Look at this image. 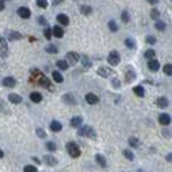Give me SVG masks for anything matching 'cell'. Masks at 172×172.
Here are the masks:
<instances>
[{
  "label": "cell",
  "mask_w": 172,
  "mask_h": 172,
  "mask_svg": "<svg viewBox=\"0 0 172 172\" xmlns=\"http://www.w3.org/2000/svg\"><path fill=\"white\" fill-rule=\"evenodd\" d=\"M146 43L147 44H150V45H154L156 43V38L154 36H147L146 37Z\"/></svg>",
  "instance_id": "43"
},
{
  "label": "cell",
  "mask_w": 172,
  "mask_h": 172,
  "mask_svg": "<svg viewBox=\"0 0 172 172\" xmlns=\"http://www.w3.org/2000/svg\"><path fill=\"white\" fill-rule=\"evenodd\" d=\"M121 17H122V21H123L124 23H128V22H130V14H128V11H123Z\"/></svg>",
  "instance_id": "36"
},
{
  "label": "cell",
  "mask_w": 172,
  "mask_h": 172,
  "mask_svg": "<svg viewBox=\"0 0 172 172\" xmlns=\"http://www.w3.org/2000/svg\"><path fill=\"white\" fill-rule=\"evenodd\" d=\"M108 26H109V30H111L113 32L118 31V26H117V23H116L115 21H109Z\"/></svg>",
  "instance_id": "33"
},
{
  "label": "cell",
  "mask_w": 172,
  "mask_h": 172,
  "mask_svg": "<svg viewBox=\"0 0 172 172\" xmlns=\"http://www.w3.org/2000/svg\"><path fill=\"white\" fill-rule=\"evenodd\" d=\"M67 60L70 64H76L79 61V54L76 52H68L67 53Z\"/></svg>",
  "instance_id": "5"
},
{
  "label": "cell",
  "mask_w": 172,
  "mask_h": 172,
  "mask_svg": "<svg viewBox=\"0 0 172 172\" xmlns=\"http://www.w3.org/2000/svg\"><path fill=\"white\" fill-rule=\"evenodd\" d=\"M56 21L62 26H68L69 24V17L65 14H59L56 16Z\"/></svg>",
  "instance_id": "15"
},
{
  "label": "cell",
  "mask_w": 172,
  "mask_h": 172,
  "mask_svg": "<svg viewBox=\"0 0 172 172\" xmlns=\"http://www.w3.org/2000/svg\"><path fill=\"white\" fill-rule=\"evenodd\" d=\"M148 68H149V70L150 71H157L159 69V62L157 60H155V59H152L149 62H148Z\"/></svg>",
  "instance_id": "14"
},
{
  "label": "cell",
  "mask_w": 172,
  "mask_h": 172,
  "mask_svg": "<svg viewBox=\"0 0 172 172\" xmlns=\"http://www.w3.org/2000/svg\"><path fill=\"white\" fill-rule=\"evenodd\" d=\"M37 5L40 8H46V7L48 6V1L47 0H37Z\"/></svg>",
  "instance_id": "41"
},
{
  "label": "cell",
  "mask_w": 172,
  "mask_h": 172,
  "mask_svg": "<svg viewBox=\"0 0 172 172\" xmlns=\"http://www.w3.org/2000/svg\"><path fill=\"white\" fill-rule=\"evenodd\" d=\"M166 159H167V162H171V154H169V155L166 156Z\"/></svg>",
  "instance_id": "50"
},
{
  "label": "cell",
  "mask_w": 172,
  "mask_h": 172,
  "mask_svg": "<svg viewBox=\"0 0 172 172\" xmlns=\"http://www.w3.org/2000/svg\"><path fill=\"white\" fill-rule=\"evenodd\" d=\"M46 148L50 150V152H55L56 150V145L53 142V141H48L46 143Z\"/></svg>",
  "instance_id": "37"
},
{
  "label": "cell",
  "mask_w": 172,
  "mask_h": 172,
  "mask_svg": "<svg viewBox=\"0 0 172 172\" xmlns=\"http://www.w3.org/2000/svg\"><path fill=\"white\" fill-rule=\"evenodd\" d=\"M8 100L12 103H14V104H19V103L22 102V98H21V95L16 94V93H12V94L8 95Z\"/></svg>",
  "instance_id": "19"
},
{
  "label": "cell",
  "mask_w": 172,
  "mask_h": 172,
  "mask_svg": "<svg viewBox=\"0 0 172 172\" xmlns=\"http://www.w3.org/2000/svg\"><path fill=\"white\" fill-rule=\"evenodd\" d=\"M5 9V2L4 0H0V11H4Z\"/></svg>",
  "instance_id": "48"
},
{
  "label": "cell",
  "mask_w": 172,
  "mask_h": 172,
  "mask_svg": "<svg viewBox=\"0 0 172 172\" xmlns=\"http://www.w3.org/2000/svg\"><path fill=\"white\" fill-rule=\"evenodd\" d=\"M24 172H38V170L33 165H26L24 166Z\"/></svg>",
  "instance_id": "42"
},
{
  "label": "cell",
  "mask_w": 172,
  "mask_h": 172,
  "mask_svg": "<svg viewBox=\"0 0 172 172\" xmlns=\"http://www.w3.org/2000/svg\"><path fill=\"white\" fill-rule=\"evenodd\" d=\"M50 128H51L53 132H59V131L62 130V124L57 121H53L51 123V125H50Z\"/></svg>",
  "instance_id": "23"
},
{
  "label": "cell",
  "mask_w": 172,
  "mask_h": 172,
  "mask_svg": "<svg viewBox=\"0 0 172 172\" xmlns=\"http://www.w3.org/2000/svg\"><path fill=\"white\" fill-rule=\"evenodd\" d=\"M0 55L2 57H6L8 55V46H7V41L4 37L0 36Z\"/></svg>",
  "instance_id": "4"
},
{
  "label": "cell",
  "mask_w": 172,
  "mask_h": 172,
  "mask_svg": "<svg viewBox=\"0 0 172 172\" xmlns=\"http://www.w3.org/2000/svg\"><path fill=\"white\" fill-rule=\"evenodd\" d=\"M85 100H86V102H87L89 104H96L98 102L100 101L99 96L95 95L94 93H87L86 96H85Z\"/></svg>",
  "instance_id": "8"
},
{
  "label": "cell",
  "mask_w": 172,
  "mask_h": 172,
  "mask_svg": "<svg viewBox=\"0 0 172 172\" xmlns=\"http://www.w3.org/2000/svg\"><path fill=\"white\" fill-rule=\"evenodd\" d=\"M82 123H83V118L79 117V116H75V117H72L70 119V126H72V128H79L82 125Z\"/></svg>",
  "instance_id": "13"
},
{
  "label": "cell",
  "mask_w": 172,
  "mask_h": 172,
  "mask_svg": "<svg viewBox=\"0 0 172 172\" xmlns=\"http://www.w3.org/2000/svg\"><path fill=\"white\" fill-rule=\"evenodd\" d=\"M96 72H98V75H100V76L103 77V78H108V77L113 74V70H111L110 68H108V67H100V68L96 70Z\"/></svg>",
  "instance_id": "6"
},
{
  "label": "cell",
  "mask_w": 172,
  "mask_h": 172,
  "mask_svg": "<svg viewBox=\"0 0 172 172\" xmlns=\"http://www.w3.org/2000/svg\"><path fill=\"white\" fill-rule=\"evenodd\" d=\"M2 85H4L5 87H9V89L15 87L16 79H15L14 77H6V78H4V80H2Z\"/></svg>",
  "instance_id": "9"
},
{
  "label": "cell",
  "mask_w": 172,
  "mask_h": 172,
  "mask_svg": "<svg viewBox=\"0 0 172 172\" xmlns=\"http://www.w3.org/2000/svg\"><path fill=\"white\" fill-rule=\"evenodd\" d=\"M36 133H37V135H38L39 138H46V132H45L43 128H37L36 130Z\"/></svg>",
  "instance_id": "44"
},
{
  "label": "cell",
  "mask_w": 172,
  "mask_h": 172,
  "mask_svg": "<svg viewBox=\"0 0 172 172\" xmlns=\"http://www.w3.org/2000/svg\"><path fill=\"white\" fill-rule=\"evenodd\" d=\"M22 39V35L17 31H9L8 32V40H20Z\"/></svg>",
  "instance_id": "22"
},
{
  "label": "cell",
  "mask_w": 172,
  "mask_h": 172,
  "mask_svg": "<svg viewBox=\"0 0 172 172\" xmlns=\"http://www.w3.org/2000/svg\"><path fill=\"white\" fill-rule=\"evenodd\" d=\"M78 135L80 137H87V138H95V132L92 128H89L87 125H84L78 130Z\"/></svg>",
  "instance_id": "2"
},
{
  "label": "cell",
  "mask_w": 172,
  "mask_h": 172,
  "mask_svg": "<svg viewBox=\"0 0 172 172\" xmlns=\"http://www.w3.org/2000/svg\"><path fill=\"white\" fill-rule=\"evenodd\" d=\"M95 161L98 162V164L100 166H102V167H106V166H107V161L104 158V156L101 155V154H96Z\"/></svg>",
  "instance_id": "21"
},
{
  "label": "cell",
  "mask_w": 172,
  "mask_h": 172,
  "mask_svg": "<svg viewBox=\"0 0 172 172\" xmlns=\"http://www.w3.org/2000/svg\"><path fill=\"white\" fill-rule=\"evenodd\" d=\"M107 60H108L110 65L115 67V65H118V64L121 63V55H119V53L117 51H111L109 53Z\"/></svg>",
  "instance_id": "3"
},
{
  "label": "cell",
  "mask_w": 172,
  "mask_h": 172,
  "mask_svg": "<svg viewBox=\"0 0 172 172\" xmlns=\"http://www.w3.org/2000/svg\"><path fill=\"white\" fill-rule=\"evenodd\" d=\"M67 152L74 158L79 157L80 154H82V152H80V149H79V147H78V145H77L76 142H68L67 143Z\"/></svg>",
  "instance_id": "1"
},
{
  "label": "cell",
  "mask_w": 172,
  "mask_h": 172,
  "mask_svg": "<svg viewBox=\"0 0 172 172\" xmlns=\"http://www.w3.org/2000/svg\"><path fill=\"white\" fill-rule=\"evenodd\" d=\"M147 1H148L150 5H156V4H158L159 0H147Z\"/></svg>",
  "instance_id": "49"
},
{
  "label": "cell",
  "mask_w": 172,
  "mask_h": 172,
  "mask_svg": "<svg viewBox=\"0 0 172 172\" xmlns=\"http://www.w3.org/2000/svg\"><path fill=\"white\" fill-rule=\"evenodd\" d=\"M1 157H4V152L0 149V158H1Z\"/></svg>",
  "instance_id": "51"
},
{
  "label": "cell",
  "mask_w": 172,
  "mask_h": 172,
  "mask_svg": "<svg viewBox=\"0 0 172 172\" xmlns=\"http://www.w3.org/2000/svg\"><path fill=\"white\" fill-rule=\"evenodd\" d=\"M163 71L164 74H166L167 76H171L172 75V65L171 64H165L164 68H163Z\"/></svg>",
  "instance_id": "38"
},
{
  "label": "cell",
  "mask_w": 172,
  "mask_h": 172,
  "mask_svg": "<svg viewBox=\"0 0 172 172\" xmlns=\"http://www.w3.org/2000/svg\"><path fill=\"white\" fill-rule=\"evenodd\" d=\"M158 122L162 125H169L170 122H171V117H170V115H167V114H162V115H159Z\"/></svg>",
  "instance_id": "17"
},
{
  "label": "cell",
  "mask_w": 172,
  "mask_h": 172,
  "mask_svg": "<svg viewBox=\"0 0 172 172\" xmlns=\"http://www.w3.org/2000/svg\"><path fill=\"white\" fill-rule=\"evenodd\" d=\"M125 45L128 46V48H131V50H134V48H135V41H134V39L132 38L125 39Z\"/></svg>",
  "instance_id": "32"
},
{
  "label": "cell",
  "mask_w": 172,
  "mask_h": 172,
  "mask_svg": "<svg viewBox=\"0 0 172 172\" xmlns=\"http://www.w3.org/2000/svg\"><path fill=\"white\" fill-rule=\"evenodd\" d=\"M56 67L60 70H68V68H69L67 61H63V60H59L56 62Z\"/></svg>",
  "instance_id": "25"
},
{
  "label": "cell",
  "mask_w": 172,
  "mask_h": 172,
  "mask_svg": "<svg viewBox=\"0 0 172 172\" xmlns=\"http://www.w3.org/2000/svg\"><path fill=\"white\" fill-rule=\"evenodd\" d=\"M52 76H53L54 82H56V83H62V82H63V76H62L59 71H53Z\"/></svg>",
  "instance_id": "26"
},
{
  "label": "cell",
  "mask_w": 172,
  "mask_h": 172,
  "mask_svg": "<svg viewBox=\"0 0 172 172\" xmlns=\"http://www.w3.org/2000/svg\"><path fill=\"white\" fill-rule=\"evenodd\" d=\"M156 106L158 108H166L169 106V100L166 98H164V96H161V98H158L156 100Z\"/></svg>",
  "instance_id": "16"
},
{
  "label": "cell",
  "mask_w": 172,
  "mask_h": 172,
  "mask_svg": "<svg viewBox=\"0 0 172 172\" xmlns=\"http://www.w3.org/2000/svg\"><path fill=\"white\" fill-rule=\"evenodd\" d=\"M44 36L47 38V40H51V38H52V29L51 28H46V29H45Z\"/></svg>",
  "instance_id": "40"
},
{
  "label": "cell",
  "mask_w": 172,
  "mask_h": 172,
  "mask_svg": "<svg viewBox=\"0 0 172 172\" xmlns=\"http://www.w3.org/2000/svg\"><path fill=\"white\" fill-rule=\"evenodd\" d=\"M30 100L35 103H39V102L43 100V95L39 93V92H32L30 94Z\"/></svg>",
  "instance_id": "20"
},
{
  "label": "cell",
  "mask_w": 172,
  "mask_h": 172,
  "mask_svg": "<svg viewBox=\"0 0 172 172\" xmlns=\"http://www.w3.org/2000/svg\"><path fill=\"white\" fill-rule=\"evenodd\" d=\"M128 143H130V146L131 147L137 148V147L139 146V140H138L137 138H134V137H131V138L128 139Z\"/></svg>",
  "instance_id": "34"
},
{
  "label": "cell",
  "mask_w": 172,
  "mask_h": 172,
  "mask_svg": "<svg viewBox=\"0 0 172 172\" xmlns=\"http://www.w3.org/2000/svg\"><path fill=\"white\" fill-rule=\"evenodd\" d=\"M123 155H124V156H125V158H128V161H133L134 159V155L131 150L124 149V150H123Z\"/></svg>",
  "instance_id": "31"
},
{
  "label": "cell",
  "mask_w": 172,
  "mask_h": 172,
  "mask_svg": "<svg viewBox=\"0 0 172 172\" xmlns=\"http://www.w3.org/2000/svg\"><path fill=\"white\" fill-rule=\"evenodd\" d=\"M113 85H114L115 89H119V87H121V83H119V80H118L117 78L113 79Z\"/></svg>",
  "instance_id": "46"
},
{
  "label": "cell",
  "mask_w": 172,
  "mask_h": 172,
  "mask_svg": "<svg viewBox=\"0 0 172 172\" xmlns=\"http://www.w3.org/2000/svg\"><path fill=\"white\" fill-rule=\"evenodd\" d=\"M62 100H63L64 103H67V104H69V106H74V104H76V99H75V96L72 95L71 93H67V94H64L63 98H62Z\"/></svg>",
  "instance_id": "11"
},
{
  "label": "cell",
  "mask_w": 172,
  "mask_h": 172,
  "mask_svg": "<svg viewBox=\"0 0 172 172\" xmlns=\"http://www.w3.org/2000/svg\"><path fill=\"white\" fill-rule=\"evenodd\" d=\"M61 2H63V0H53V5H54V6H57V5H60Z\"/></svg>",
  "instance_id": "47"
},
{
  "label": "cell",
  "mask_w": 172,
  "mask_h": 172,
  "mask_svg": "<svg viewBox=\"0 0 172 172\" xmlns=\"http://www.w3.org/2000/svg\"><path fill=\"white\" fill-rule=\"evenodd\" d=\"M38 23L40 24V26H45V24H47V21H46V19H45V16H39Z\"/></svg>",
  "instance_id": "45"
},
{
  "label": "cell",
  "mask_w": 172,
  "mask_h": 172,
  "mask_svg": "<svg viewBox=\"0 0 172 172\" xmlns=\"http://www.w3.org/2000/svg\"><path fill=\"white\" fill-rule=\"evenodd\" d=\"M79 59L82 60V63L84 64V67H86V68L92 67V63H91V61H89V57L86 56V55H82V56H79Z\"/></svg>",
  "instance_id": "29"
},
{
  "label": "cell",
  "mask_w": 172,
  "mask_h": 172,
  "mask_svg": "<svg viewBox=\"0 0 172 172\" xmlns=\"http://www.w3.org/2000/svg\"><path fill=\"white\" fill-rule=\"evenodd\" d=\"M155 55H156V53H155V51H154V50H148V51L145 52V57H146V59H148V60H152V59H154V57H155Z\"/></svg>",
  "instance_id": "35"
},
{
  "label": "cell",
  "mask_w": 172,
  "mask_h": 172,
  "mask_svg": "<svg viewBox=\"0 0 172 172\" xmlns=\"http://www.w3.org/2000/svg\"><path fill=\"white\" fill-rule=\"evenodd\" d=\"M44 162L47 164V165L50 166H54L57 164V159L54 157V156H52V155H45L44 156Z\"/></svg>",
  "instance_id": "12"
},
{
  "label": "cell",
  "mask_w": 172,
  "mask_h": 172,
  "mask_svg": "<svg viewBox=\"0 0 172 172\" xmlns=\"http://www.w3.org/2000/svg\"><path fill=\"white\" fill-rule=\"evenodd\" d=\"M80 13L83 14V15H91L92 13V8L89 6H86V5H83V6L80 7Z\"/></svg>",
  "instance_id": "28"
},
{
  "label": "cell",
  "mask_w": 172,
  "mask_h": 172,
  "mask_svg": "<svg viewBox=\"0 0 172 172\" xmlns=\"http://www.w3.org/2000/svg\"><path fill=\"white\" fill-rule=\"evenodd\" d=\"M17 14H19L20 17H22V19H29L30 15H31V12H30V9L28 7H20L17 9Z\"/></svg>",
  "instance_id": "7"
},
{
  "label": "cell",
  "mask_w": 172,
  "mask_h": 172,
  "mask_svg": "<svg viewBox=\"0 0 172 172\" xmlns=\"http://www.w3.org/2000/svg\"><path fill=\"white\" fill-rule=\"evenodd\" d=\"M137 172H143V171H142V170H139V171H137Z\"/></svg>",
  "instance_id": "53"
},
{
  "label": "cell",
  "mask_w": 172,
  "mask_h": 172,
  "mask_svg": "<svg viewBox=\"0 0 172 172\" xmlns=\"http://www.w3.org/2000/svg\"><path fill=\"white\" fill-rule=\"evenodd\" d=\"M155 28L158 30V31H164L165 30V23L164 21H159V20H156V23H155Z\"/></svg>",
  "instance_id": "27"
},
{
  "label": "cell",
  "mask_w": 172,
  "mask_h": 172,
  "mask_svg": "<svg viewBox=\"0 0 172 172\" xmlns=\"http://www.w3.org/2000/svg\"><path fill=\"white\" fill-rule=\"evenodd\" d=\"M45 51L47 52V53H50V54H56L57 47L55 45H48V46L45 48Z\"/></svg>",
  "instance_id": "30"
},
{
  "label": "cell",
  "mask_w": 172,
  "mask_h": 172,
  "mask_svg": "<svg viewBox=\"0 0 172 172\" xmlns=\"http://www.w3.org/2000/svg\"><path fill=\"white\" fill-rule=\"evenodd\" d=\"M32 159H33V161H36V162H37L38 164L40 163V162H39V159H38V158H36V157H32Z\"/></svg>",
  "instance_id": "52"
},
{
  "label": "cell",
  "mask_w": 172,
  "mask_h": 172,
  "mask_svg": "<svg viewBox=\"0 0 172 172\" xmlns=\"http://www.w3.org/2000/svg\"><path fill=\"white\" fill-rule=\"evenodd\" d=\"M52 35H54L56 38H62V37H63V35H64V31L61 26H56L52 29Z\"/></svg>",
  "instance_id": "18"
},
{
  "label": "cell",
  "mask_w": 172,
  "mask_h": 172,
  "mask_svg": "<svg viewBox=\"0 0 172 172\" xmlns=\"http://www.w3.org/2000/svg\"><path fill=\"white\" fill-rule=\"evenodd\" d=\"M133 92H134V94H137L139 98H143V96H145V89H143L141 85H138V86L133 87Z\"/></svg>",
  "instance_id": "24"
},
{
  "label": "cell",
  "mask_w": 172,
  "mask_h": 172,
  "mask_svg": "<svg viewBox=\"0 0 172 172\" xmlns=\"http://www.w3.org/2000/svg\"><path fill=\"white\" fill-rule=\"evenodd\" d=\"M150 17L153 20H158L159 17V12H158V9H152L150 11Z\"/></svg>",
  "instance_id": "39"
},
{
  "label": "cell",
  "mask_w": 172,
  "mask_h": 172,
  "mask_svg": "<svg viewBox=\"0 0 172 172\" xmlns=\"http://www.w3.org/2000/svg\"><path fill=\"white\" fill-rule=\"evenodd\" d=\"M135 77H137L135 71L130 68V69H128V71L125 72V82H126V83H132L134 79H135Z\"/></svg>",
  "instance_id": "10"
}]
</instances>
